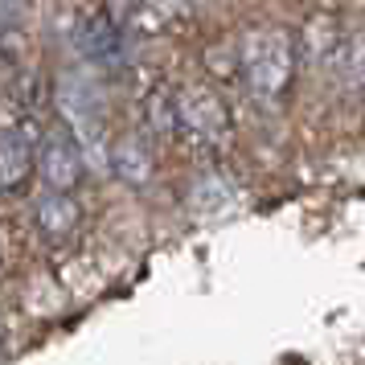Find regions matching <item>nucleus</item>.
Here are the masks:
<instances>
[{"label": "nucleus", "instance_id": "20e7f679", "mask_svg": "<svg viewBox=\"0 0 365 365\" xmlns=\"http://www.w3.org/2000/svg\"><path fill=\"white\" fill-rule=\"evenodd\" d=\"M37 177L46 189H62V193H74L78 181H83V156H78V144L74 135L53 128V132L41 135V152H37Z\"/></svg>", "mask_w": 365, "mask_h": 365}, {"label": "nucleus", "instance_id": "f03ea898", "mask_svg": "<svg viewBox=\"0 0 365 365\" xmlns=\"http://www.w3.org/2000/svg\"><path fill=\"white\" fill-rule=\"evenodd\" d=\"M173 111H177V135H189L201 148L226 144L230 115H226V103L217 99L210 86H185V91H177Z\"/></svg>", "mask_w": 365, "mask_h": 365}, {"label": "nucleus", "instance_id": "423d86ee", "mask_svg": "<svg viewBox=\"0 0 365 365\" xmlns=\"http://www.w3.org/2000/svg\"><path fill=\"white\" fill-rule=\"evenodd\" d=\"M83 50L91 53V58H111V53L119 50V29L111 25V17H107V13H99V17L86 21Z\"/></svg>", "mask_w": 365, "mask_h": 365}, {"label": "nucleus", "instance_id": "7ed1b4c3", "mask_svg": "<svg viewBox=\"0 0 365 365\" xmlns=\"http://www.w3.org/2000/svg\"><path fill=\"white\" fill-rule=\"evenodd\" d=\"M37 152H41V128L29 115L9 119V128H4V152H0L4 193H17L21 185L37 173Z\"/></svg>", "mask_w": 365, "mask_h": 365}, {"label": "nucleus", "instance_id": "39448f33", "mask_svg": "<svg viewBox=\"0 0 365 365\" xmlns=\"http://www.w3.org/2000/svg\"><path fill=\"white\" fill-rule=\"evenodd\" d=\"M78 222H83V210H78L74 193L46 189V193L34 201V226H37V234H41V238H50V242L70 238V234L78 230Z\"/></svg>", "mask_w": 365, "mask_h": 365}, {"label": "nucleus", "instance_id": "0eeeda50", "mask_svg": "<svg viewBox=\"0 0 365 365\" xmlns=\"http://www.w3.org/2000/svg\"><path fill=\"white\" fill-rule=\"evenodd\" d=\"M336 62H341V70H345V83L365 86V29L361 34H353V37H345V46H341V53H336Z\"/></svg>", "mask_w": 365, "mask_h": 365}, {"label": "nucleus", "instance_id": "f257e3e1", "mask_svg": "<svg viewBox=\"0 0 365 365\" xmlns=\"http://www.w3.org/2000/svg\"><path fill=\"white\" fill-rule=\"evenodd\" d=\"M296 58H299V41L287 29L263 25L250 29L238 41V78L247 83V91L267 107H279L283 95L292 91L296 78Z\"/></svg>", "mask_w": 365, "mask_h": 365}]
</instances>
